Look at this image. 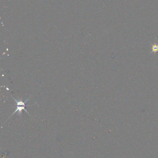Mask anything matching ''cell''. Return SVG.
<instances>
[{
  "mask_svg": "<svg viewBox=\"0 0 158 158\" xmlns=\"http://www.w3.org/2000/svg\"><path fill=\"white\" fill-rule=\"evenodd\" d=\"M158 52V44H152V51L150 53V54L154 53L156 54V53Z\"/></svg>",
  "mask_w": 158,
  "mask_h": 158,
  "instance_id": "7a4b0ae2",
  "label": "cell"
},
{
  "mask_svg": "<svg viewBox=\"0 0 158 158\" xmlns=\"http://www.w3.org/2000/svg\"><path fill=\"white\" fill-rule=\"evenodd\" d=\"M13 99L16 102V103H17V109L15 111H14V112L11 115V116H12L14 114V113H15V112H16L17 111H19V114H21V111L22 110H25V111H26L27 113H28V112L27 111H26V110L25 109V102H23L22 101H17V100H15V99H14V98H13ZM10 116V117H11Z\"/></svg>",
  "mask_w": 158,
  "mask_h": 158,
  "instance_id": "6da1fadb",
  "label": "cell"
}]
</instances>
